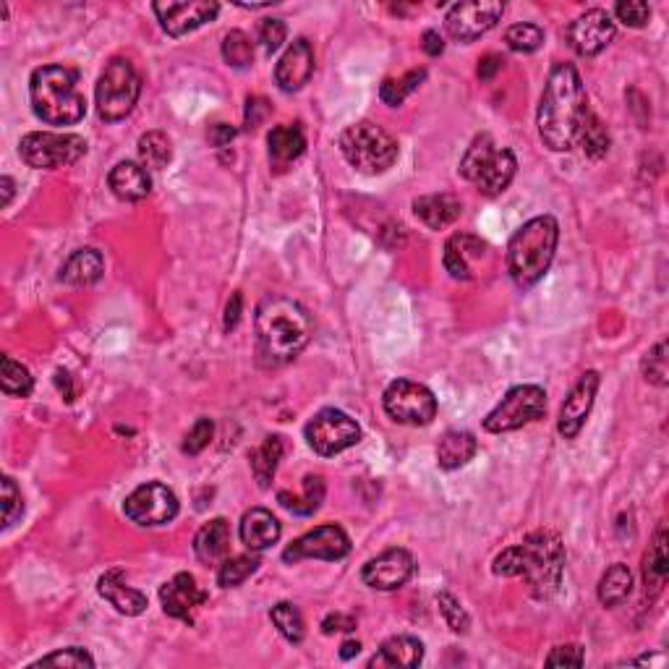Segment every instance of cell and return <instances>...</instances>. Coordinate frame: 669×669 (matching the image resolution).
Masks as SVG:
<instances>
[{
    "label": "cell",
    "instance_id": "f5cc1de1",
    "mask_svg": "<svg viewBox=\"0 0 669 669\" xmlns=\"http://www.w3.org/2000/svg\"><path fill=\"white\" fill-rule=\"evenodd\" d=\"M586 662V654L578 643H568V646H557L552 649V654L547 656V667H583Z\"/></svg>",
    "mask_w": 669,
    "mask_h": 669
},
{
    "label": "cell",
    "instance_id": "8992f818",
    "mask_svg": "<svg viewBox=\"0 0 669 669\" xmlns=\"http://www.w3.org/2000/svg\"><path fill=\"white\" fill-rule=\"evenodd\" d=\"M340 152L364 176H379L398 160V142L372 121L353 123L340 136Z\"/></svg>",
    "mask_w": 669,
    "mask_h": 669
},
{
    "label": "cell",
    "instance_id": "be15d7a7",
    "mask_svg": "<svg viewBox=\"0 0 669 669\" xmlns=\"http://www.w3.org/2000/svg\"><path fill=\"white\" fill-rule=\"evenodd\" d=\"M359 651H361L359 641H345L343 646H340V656H343V659H353V656L359 654Z\"/></svg>",
    "mask_w": 669,
    "mask_h": 669
},
{
    "label": "cell",
    "instance_id": "83f0119b",
    "mask_svg": "<svg viewBox=\"0 0 669 669\" xmlns=\"http://www.w3.org/2000/svg\"><path fill=\"white\" fill-rule=\"evenodd\" d=\"M102 272H105V259H102L100 251L79 249L63 262L61 280L66 285L84 288V285H95L102 278Z\"/></svg>",
    "mask_w": 669,
    "mask_h": 669
},
{
    "label": "cell",
    "instance_id": "94428289",
    "mask_svg": "<svg viewBox=\"0 0 669 669\" xmlns=\"http://www.w3.org/2000/svg\"><path fill=\"white\" fill-rule=\"evenodd\" d=\"M55 385H58V390L61 392H66V400H74V390H71V374L68 372L55 374Z\"/></svg>",
    "mask_w": 669,
    "mask_h": 669
},
{
    "label": "cell",
    "instance_id": "e575fe53",
    "mask_svg": "<svg viewBox=\"0 0 669 669\" xmlns=\"http://www.w3.org/2000/svg\"><path fill=\"white\" fill-rule=\"evenodd\" d=\"M325 500V479L322 476H306L304 479V494L278 492V502L293 515H314Z\"/></svg>",
    "mask_w": 669,
    "mask_h": 669
},
{
    "label": "cell",
    "instance_id": "6125c7cd",
    "mask_svg": "<svg viewBox=\"0 0 669 669\" xmlns=\"http://www.w3.org/2000/svg\"><path fill=\"white\" fill-rule=\"evenodd\" d=\"M0 186H3V207L11 204V196H14V178L3 176L0 178Z\"/></svg>",
    "mask_w": 669,
    "mask_h": 669
},
{
    "label": "cell",
    "instance_id": "f6af8a7d",
    "mask_svg": "<svg viewBox=\"0 0 669 669\" xmlns=\"http://www.w3.org/2000/svg\"><path fill=\"white\" fill-rule=\"evenodd\" d=\"M32 667H71V669L89 667L92 669L95 667V659H92L89 651L79 649V646H71V649H63V651H55V654L42 656V659H37Z\"/></svg>",
    "mask_w": 669,
    "mask_h": 669
},
{
    "label": "cell",
    "instance_id": "9f6ffc18",
    "mask_svg": "<svg viewBox=\"0 0 669 669\" xmlns=\"http://www.w3.org/2000/svg\"><path fill=\"white\" fill-rule=\"evenodd\" d=\"M502 66H505V58H502V55H494V53L484 55V58L479 61V79L481 82H492L494 76L502 71Z\"/></svg>",
    "mask_w": 669,
    "mask_h": 669
},
{
    "label": "cell",
    "instance_id": "c3c4849f",
    "mask_svg": "<svg viewBox=\"0 0 669 669\" xmlns=\"http://www.w3.org/2000/svg\"><path fill=\"white\" fill-rule=\"evenodd\" d=\"M615 16L625 24V27L641 29L649 24L651 19V6L643 3V0H622L615 6Z\"/></svg>",
    "mask_w": 669,
    "mask_h": 669
},
{
    "label": "cell",
    "instance_id": "30bf717a",
    "mask_svg": "<svg viewBox=\"0 0 669 669\" xmlns=\"http://www.w3.org/2000/svg\"><path fill=\"white\" fill-rule=\"evenodd\" d=\"M304 432L311 450L322 458L340 455L361 440V426L338 408H322L314 413Z\"/></svg>",
    "mask_w": 669,
    "mask_h": 669
},
{
    "label": "cell",
    "instance_id": "836d02e7",
    "mask_svg": "<svg viewBox=\"0 0 669 669\" xmlns=\"http://www.w3.org/2000/svg\"><path fill=\"white\" fill-rule=\"evenodd\" d=\"M630 591H633V573H630L625 562H615L602 575L599 588H596V596H599V602L604 607H620L630 596Z\"/></svg>",
    "mask_w": 669,
    "mask_h": 669
},
{
    "label": "cell",
    "instance_id": "52a82bcc",
    "mask_svg": "<svg viewBox=\"0 0 669 669\" xmlns=\"http://www.w3.org/2000/svg\"><path fill=\"white\" fill-rule=\"evenodd\" d=\"M139 95H142V76L136 74L134 63L126 58H113L97 79V115L105 123L123 121L136 108Z\"/></svg>",
    "mask_w": 669,
    "mask_h": 669
},
{
    "label": "cell",
    "instance_id": "277c9868",
    "mask_svg": "<svg viewBox=\"0 0 669 669\" xmlns=\"http://www.w3.org/2000/svg\"><path fill=\"white\" fill-rule=\"evenodd\" d=\"M557 244H560V225L552 215L531 217L528 223L515 230L507 244V272L518 288H534L552 267Z\"/></svg>",
    "mask_w": 669,
    "mask_h": 669
},
{
    "label": "cell",
    "instance_id": "d4e9b609",
    "mask_svg": "<svg viewBox=\"0 0 669 669\" xmlns=\"http://www.w3.org/2000/svg\"><path fill=\"white\" fill-rule=\"evenodd\" d=\"M460 212H463V204L453 194H426L413 202V215L432 230L450 228L460 217Z\"/></svg>",
    "mask_w": 669,
    "mask_h": 669
},
{
    "label": "cell",
    "instance_id": "5b68a950",
    "mask_svg": "<svg viewBox=\"0 0 669 669\" xmlns=\"http://www.w3.org/2000/svg\"><path fill=\"white\" fill-rule=\"evenodd\" d=\"M34 115L48 126H74L87 115L79 92V71L68 66H42L29 79Z\"/></svg>",
    "mask_w": 669,
    "mask_h": 669
},
{
    "label": "cell",
    "instance_id": "1f68e13d",
    "mask_svg": "<svg viewBox=\"0 0 669 669\" xmlns=\"http://www.w3.org/2000/svg\"><path fill=\"white\" fill-rule=\"evenodd\" d=\"M283 453H285L283 437H280V434H272V437H267V440H264L262 445H259L257 450L249 455L251 474H254V479H257V484L262 489L270 487L275 474H278V466H280V460H283Z\"/></svg>",
    "mask_w": 669,
    "mask_h": 669
},
{
    "label": "cell",
    "instance_id": "ba28073f",
    "mask_svg": "<svg viewBox=\"0 0 669 669\" xmlns=\"http://www.w3.org/2000/svg\"><path fill=\"white\" fill-rule=\"evenodd\" d=\"M21 160L34 170L66 168L87 155V142L79 134H50L32 131L19 142Z\"/></svg>",
    "mask_w": 669,
    "mask_h": 669
},
{
    "label": "cell",
    "instance_id": "6da1fadb",
    "mask_svg": "<svg viewBox=\"0 0 669 669\" xmlns=\"http://www.w3.org/2000/svg\"><path fill=\"white\" fill-rule=\"evenodd\" d=\"M588 113L586 89L573 63H555L544 84L536 113V126L544 147L552 152H570L578 139L583 115Z\"/></svg>",
    "mask_w": 669,
    "mask_h": 669
},
{
    "label": "cell",
    "instance_id": "cb8c5ba5",
    "mask_svg": "<svg viewBox=\"0 0 669 669\" xmlns=\"http://www.w3.org/2000/svg\"><path fill=\"white\" fill-rule=\"evenodd\" d=\"M487 254V244L481 238L471 236V233H455L445 244V270L450 272V278L455 280H471V259H481Z\"/></svg>",
    "mask_w": 669,
    "mask_h": 669
},
{
    "label": "cell",
    "instance_id": "9c48e42d",
    "mask_svg": "<svg viewBox=\"0 0 669 669\" xmlns=\"http://www.w3.org/2000/svg\"><path fill=\"white\" fill-rule=\"evenodd\" d=\"M544 413H547V392L539 385H518L507 390L505 398L484 419V429L492 434L515 432L526 424L544 419Z\"/></svg>",
    "mask_w": 669,
    "mask_h": 669
},
{
    "label": "cell",
    "instance_id": "7402d4cb",
    "mask_svg": "<svg viewBox=\"0 0 669 669\" xmlns=\"http://www.w3.org/2000/svg\"><path fill=\"white\" fill-rule=\"evenodd\" d=\"M97 594H100L115 612H121V615L126 617L142 615L144 609H147V596H144L142 591H136V588L123 583V570H108V573L102 575L100 581H97Z\"/></svg>",
    "mask_w": 669,
    "mask_h": 669
},
{
    "label": "cell",
    "instance_id": "8d00e7d4",
    "mask_svg": "<svg viewBox=\"0 0 669 669\" xmlns=\"http://www.w3.org/2000/svg\"><path fill=\"white\" fill-rule=\"evenodd\" d=\"M170 157H173V147H170V139L163 131H147L139 139V160L147 170L168 168Z\"/></svg>",
    "mask_w": 669,
    "mask_h": 669
},
{
    "label": "cell",
    "instance_id": "91938a15",
    "mask_svg": "<svg viewBox=\"0 0 669 669\" xmlns=\"http://www.w3.org/2000/svg\"><path fill=\"white\" fill-rule=\"evenodd\" d=\"M421 48H424L426 55H432V58L442 55V50H445V42H442L440 32H434V29L424 32V42H421Z\"/></svg>",
    "mask_w": 669,
    "mask_h": 669
},
{
    "label": "cell",
    "instance_id": "5bb4252c",
    "mask_svg": "<svg viewBox=\"0 0 669 669\" xmlns=\"http://www.w3.org/2000/svg\"><path fill=\"white\" fill-rule=\"evenodd\" d=\"M351 552V539L345 534L343 528L335 526V523H325V526H317L309 534L298 536L296 541H291L283 552L285 562H301V560H343L345 555Z\"/></svg>",
    "mask_w": 669,
    "mask_h": 669
},
{
    "label": "cell",
    "instance_id": "7dc6e473",
    "mask_svg": "<svg viewBox=\"0 0 669 669\" xmlns=\"http://www.w3.org/2000/svg\"><path fill=\"white\" fill-rule=\"evenodd\" d=\"M437 604H440L442 617H445V622L450 625L453 633H468V628H471V617H468L466 609L460 607V602L453 594L442 591V594L437 596Z\"/></svg>",
    "mask_w": 669,
    "mask_h": 669
},
{
    "label": "cell",
    "instance_id": "680465c9",
    "mask_svg": "<svg viewBox=\"0 0 669 669\" xmlns=\"http://www.w3.org/2000/svg\"><path fill=\"white\" fill-rule=\"evenodd\" d=\"M238 131L233 129V126H228V123H215L210 129V144L212 147H225V144H230L233 139H236Z\"/></svg>",
    "mask_w": 669,
    "mask_h": 669
},
{
    "label": "cell",
    "instance_id": "ffe728a7",
    "mask_svg": "<svg viewBox=\"0 0 669 669\" xmlns=\"http://www.w3.org/2000/svg\"><path fill=\"white\" fill-rule=\"evenodd\" d=\"M311 74H314V48L306 37H298L275 66V82L283 92H298L309 84Z\"/></svg>",
    "mask_w": 669,
    "mask_h": 669
},
{
    "label": "cell",
    "instance_id": "ac0fdd59",
    "mask_svg": "<svg viewBox=\"0 0 669 669\" xmlns=\"http://www.w3.org/2000/svg\"><path fill=\"white\" fill-rule=\"evenodd\" d=\"M599 385H602V377L594 369L581 374V379L573 385V390H570V395L565 398V403L560 408V419H557V432L565 440H575L578 432L583 429L588 413L594 408V398L596 392H599Z\"/></svg>",
    "mask_w": 669,
    "mask_h": 669
},
{
    "label": "cell",
    "instance_id": "d590c367",
    "mask_svg": "<svg viewBox=\"0 0 669 669\" xmlns=\"http://www.w3.org/2000/svg\"><path fill=\"white\" fill-rule=\"evenodd\" d=\"M575 142H581L583 152H586L591 160H602V157L609 152L612 139H609L607 126L588 110V113L583 115L581 129H578V139H575Z\"/></svg>",
    "mask_w": 669,
    "mask_h": 669
},
{
    "label": "cell",
    "instance_id": "f546056e",
    "mask_svg": "<svg viewBox=\"0 0 669 669\" xmlns=\"http://www.w3.org/2000/svg\"><path fill=\"white\" fill-rule=\"evenodd\" d=\"M479 450V442L466 429H450L442 434L440 445H437V463L445 471H455V468L466 466L468 460L474 458Z\"/></svg>",
    "mask_w": 669,
    "mask_h": 669
},
{
    "label": "cell",
    "instance_id": "44dd1931",
    "mask_svg": "<svg viewBox=\"0 0 669 669\" xmlns=\"http://www.w3.org/2000/svg\"><path fill=\"white\" fill-rule=\"evenodd\" d=\"M280 534H283V526L264 507H251L249 513H244V518H241V526H238V536H241V541L251 552L270 549L272 544H278Z\"/></svg>",
    "mask_w": 669,
    "mask_h": 669
},
{
    "label": "cell",
    "instance_id": "603a6c76",
    "mask_svg": "<svg viewBox=\"0 0 669 669\" xmlns=\"http://www.w3.org/2000/svg\"><path fill=\"white\" fill-rule=\"evenodd\" d=\"M110 191H113L121 202H142L147 199L149 191H152V178H149V170L142 163H134V160H123V163L115 165L108 176Z\"/></svg>",
    "mask_w": 669,
    "mask_h": 669
},
{
    "label": "cell",
    "instance_id": "484cf974",
    "mask_svg": "<svg viewBox=\"0 0 669 669\" xmlns=\"http://www.w3.org/2000/svg\"><path fill=\"white\" fill-rule=\"evenodd\" d=\"M267 147H270V160L275 168H285L291 165L293 160L304 155L306 149V136L301 123H283V126H275L267 136Z\"/></svg>",
    "mask_w": 669,
    "mask_h": 669
},
{
    "label": "cell",
    "instance_id": "9a60e30c",
    "mask_svg": "<svg viewBox=\"0 0 669 669\" xmlns=\"http://www.w3.org/2000/svg\"><path fill=\"white\" fill-rule=\"evenodd\" d=\"M152 11L160 19V27L170 37H183L204 27L207 21H215L220 14V6L215 0H168V3H155Z\"/></svg>",
    "mask_w": 669,
    "mask_h": 669
},
{
    "label": "cell",
    "instance_id": "8fae6325",
    "mask_svg": "<svg viewBox=\"0 0 669 669\" xmlns=\"http://www.w3.org/2000/svg\"><path fill=\"white\" fill-rule=\"evenodd\" d=\"M382 406L392 421L406 426H429L437 416L434 392L413 379H395L385 390Z\"/></svg>",
    "mask_w": 669,
    "mask_h": 669
},
{
    "label": "cell",
    "instance_id": "60d3db41",
    "mask_svg": "<svg viewBox=\"0 0 669 669\" xmlns=\"http://www.w3.org/2000/svg\"><path fill=\"white\" fill-rule=\"evenodd\" d=\"M424 79H426L424 68H419V71H408V74L400 76V79H385L382 87H379V100L385 102V105H390V108H398V105H403V100H406L411 92H416V89L421 87Z\"/></svg>",
    "mask_w": 669,
    "mask_h": 669
},
{
    "label": "cell",
    "instance_id": "f35d334b",
    "mask_svg": "<svg viewBox=\"0 0 669 669\" xmlns=\"http://www.w3.org/2000/svg\"><path fill=\"white\" fill-rule=\"evenodd\" d=\"M272 625L280 630V636L285 638L288 643H301L306 636V625H304V615H301V609L291 602H280L272 607L270 612Z\"/></svg>",
    "mask_w": 669,
    "mask_h": 669
},
{
    "label": "cell",
    "instance_id": "db71d44e",
    "mask_svg": "<svg viewBox=\"0 0 669 669\" xmlns=\"http://www.w3.org/2000/svg\"><path fill=\"white\" fill-rule=\"evenodd\" d=\"M270 115V102L264 100V97H249L246 100V113H244V123L246 129H259L262 121Z\"/></svg>",
    "mask_w": 669,
    "mask_h": 669
},
{
    "label": "cell",
    "instance_id": "681fc988",
    "mask_svg": "<svg viewBox=\"0 0 669 669\" xmlns=\"http://www.w3.org/2000/svg\"><path fill=\"white\" fill-rule=\"evenodd\" d=\"M24 513V497L11 476H3V528H11Z\"/></svg>",
    "mask_w": 669,
    "mask_h": 669
},
{
    "label": "cell",
    "instance_id": "b9f144b4",
    "mask_svg": "<svg viewBox=\"0 0 669 669\" xmlns=\"http://www.w3.org/2000/svg\"><path fill=\"white\" fill-rule=\"evenodd\" d=\"M259 565H262V562H259V557H254V555L228 557V560L220 565V570H217V586H223V588L241 586L246 578H251V575L257 573Z\"/></svg>",
    "mask_w": 669,
    "mask_h": 669
},
{
    "label": "cell",
    "instance_id": "74e56055",
    "mask_svg": "<svg viewBox=\"0 0 669 669\" xmlns=\"http://www.w3.org/2000/svg\"><path fill=\"white\" fill-rule=\"evenodd\" d=\"M0 385L6 395H14V398H27L34 390V377L29 374V369L24 364H19L11 356H3L0 361Z\"/></svg>",
    "mask_w": 669,
    "mask_h": 669
},
{
    "label": "cell",
    "instance_id": "4fadbf2b",
    "mask_svg": "<svg viewBox=\"0 0 669 669\" xmlns=\"http://www.w3.org/2000/svg\"><path fill=\"white\" fill-rule=\"evenodd\" d=\"M505 14V3L500 0H471V3H455L445 16L447 34L458 42H474L497 27V21Z\"/></svg>",
    "mask_w": 669,
    "mask_h": 669
},
{
    "label": "cell",
    "instance_id": "d6986e66",
    "mask_svg": "<svg viewBox=\"0 0 669 669\" xmlns=\"http://www.w3.org/2000/svg\"><path fill=\"white\" fill-rule=\"evenodd\" d=\"M210 596L204 591L191 573H178L160 588V602L165 615L176 617L183 622H194V609L202 607Z\"/></svg>",
    "mask_w": 669,
    "mask_h": 669
},
{
    "label": "cell",
    "instance_id": "816d5d0a",
    "mask_svg": "<svg viewBox=\"0 0 669 669\" xmlns=\"http://www.w3.org/2000/svg\"><path fill=\"white\" fill-rule=\"evenodd\" d=\"M212 434H215V424H212V419H199L194 426H191V432L186 434V440H183V453L199 455L204 447L212 442Z\"/></svg>",
    "mask_w": 669,
    "mask_h": 669
},
{
    "label": "cell",
    "instance_id": "ab89813d",
    "mask_svg": "<svg viewBox=\"0 0 669 669\" xmlns=\"http://www.w3.org/2000/svg\"><path fill=\"white\" fill-rule=\"evenodd\" d=\"M494 155V142L489 134H479L471 142V147L466 149V155L460 160V176L466 178V181L476 183V178L481 176V170L487 168V163L492 160Z\"/></svg>",
    "mask_w": 669,
    "mask_h": 669
},
{
    "label": "cell",
    "instance_id": "7a4b0ae2",
    "mask_svg": "<svg viewBox=\"0 0 669 669\" xmlns=\"http://www.w3.org/2000/svg\"><path fill=\"white\" fill-rule=\"evenodd\" d=\"M494 575L523 578L536 599H549L560 591L565 573V547L552 531H534L521 544L502 549L494 557Z\"/></svg>",
    "mask_w": 669,
    "mask_h": 669
},
{
    "label": "cell",
    "instance_id": "7bdbcfd3",
    "mask_svg": "<svg viewBox=\"0 0 669 669\" xmlns=\"http://www.w3.org/2000/svg\"><path fill=\"white\" fill-rule=\"evenodd\" d=\"M223 58L228 66L246 68L254 61V45H251L249 34L241 29H233L223 37Z\"/></svg>",
    "mask_w": 669,
    "mask_h": 669
},
{
    "label": "cell",
    "instance_id": "4dcf8cb0",
    "mask_svg": "<svg viewBox=\"0 0 669 669\" xmlns=\"http://www.w3.org/2000/svg\"><path fill=\"white\" fill-rule=\"evenodd\" d=\"M669 573V557H667V528L659 526L651 541L649 552L643 555V581H646V591L651 588V596L659 594L667 581Z\"/></svg>",
    "mask_w": 669,
    "mask_h": 669
},
{
    "label": "cell",
    "instance_id": "f1b7e54d",
    "mask_svg": "<svg viewBox=\"0 0 669 669\" xmlns=\"http://www.w3.org/2000/svg\"><path fill=\"white\" fill-rule=\"evenodd\" d=\"M421 659H424V643L419 638L395 636L382 643L369 667H419Z\"/></svg>",
    "mask_w": 669,
    "mask_h": 669
},
{
    "label": "cell",
    "instance_id": "ee69618b",
    "mask_svg": "<svg viewBox=\"0 0 669 669\" xmlns=\"http://www.w3.org/2000/svg\"><path fill=\"white\" fill-rule=\"evenodd\" d=\"M505 42L515 53H536L544 45V29L536 24H513L505 32Z\"/></svg>",
    "mask_w": 669,
    "mask_h": 669
},
{
    "label": "cell",
    "instance_id": "4316f807",
    "mask_svg": "<svg viewBox=\"0 0 669 669\" xmlns=\"http://www.w3.org/2000/svg\"><path fill=\"white\" fill-rule=\"evenodd\" d=\"M515 170H518V160H515L513 152L510 149H494L492 160L476 178V189L484 196H500L513 183Z\"/></svg>",
    "mask_w": 669,
    "mask_h": 669
},
{
    "label": "cell",
    "instance_id": "11a10c76",
    "mask_svg": "<svg viewBox=\"0 0 669 669\" xmlns=\"http://www.w3.org/2000/svg\"><path fill=\"white\" fill-rule=\"evenodd\" d=\"M322 630H325L327 636H332V633H351V630H356V620H353L351 615H340V612H335V615L325 617Z\"/></svg>",
    "mask_w": 669,
    "mask_h": 669
},
{
    "label": "cell",
    "instance_id": "f907efd6",
    "mask_svg": "<svg viewBox=\"0 0 669 669\" xmlns=\"http://www.w3.org/2000/svg\"><path fill=\"white\" fill-rule=\"evenodd\" d=\"M285 37H288V27L283 19H264L259 27V42H262L264 53L272 55L283 48Z\"/></svg>",
    "mask_w": 669,
    "mask_h": 669
},
{
    "label": "cell",
    "instance_id": "6f0895ef",
    "mask_svg": "<svg viewBox=\"0 0 669 669\" xmlns=\"http://www.w3.org/2000/svg\"><path fill=\"white\" fill-rule=\"evenodd\" d=\"M241 309H244V298H241V293H233L228 301V306H225V330H236L238 322H241Z\"/></svg>",
    "mask_w": 669,
    "mask_h": 669
},
{
    "label": "cell",
    "instance_id": "2e32d148",
    "mask_svg": "<svg viewBox=\"0 0 669 669\" xmlns=\"http://www.w3.org/2000/svg\"><path fill=\"white\" fill-rule=\"evenodd\" d=\"M413 573H416V560L411 552L403 547H390L366 562L361 570V581L377 591H395L406 586Z\"/></svg>",
    "mask_w": 669,
    "mask_h": 669
},
{
    "label": "cell",
    "instance_id": "bcb514c9",
    "mask_svg": "<svg viewBox=\"0 0 669 669\" xmlns=\"http://www.w3.org/2000/svg\"><path fill=\"white\" fill-rule=\"evenodd\" d=\"M643 377L649 379L651 385L664 387L667 385L669 369H667V340H659L643 359Z\"/></svg>",
    "mask_w": 669,
    "mask_h": 669
},
{
    "label": "cell",
    "instance_id": "7c38bea8",
    "mask_svg": "<svg viewBox=\"0 0 669 669\" xmlns=\"http://www.w3.org/2000/svg\"><path fill=\"white\" fill-rule=\"evenodd\" d=\"M123 513L131 523L142 528L168 526L178 515V497L160 481H147L126 497Z\"/></svg>",
    "mask_w": 669,
    "mask_h": 669
},
{
    "label": "cell",
    "instance_id": "d6a6232c",
    "mask_svg": "<svg viewBox=\"0 0 669 669\" xmlns=\"http://www.w3.org/2000/svg\"><path fill=\"white\" fill-rule=\"evenodd\" d=\"M228 544H230V531L228 521L225 518H215V521L204 523L199 528V534L194 539V552L202 562H217L228 555Z\"/></svg>",
    "mask_w": 669,
    "mask_h": 669
},
{
    "label": "cell",
    "instance_id": "3957f363",
    "mask_svg": "<svg viewBox=\"0 0 669 669\" xmlns=\"http://www.w3.org/2000/svg\"><path fill=\"white\" fill-rule=\"evenodd\" d=\"M259 353L267 364H288L311 340V319L301 304L285 296H267L254 317Z\"/></svg>",
    "mask_w": 669,
    "mask_h": 669
},
{
    "label": "cell",
    "instance_id": "e0dca14e",
    "mask_svg": "<svg viewBox=\"0 0 669 669\" xmlns=\"http://www.w3.org/2000/svg\"><path fill=\"white\" fill-rule=\"evenodd\" d=\"M617 27L615 19L604 8H591L586 14H581L568 27V42L570 48L583 58H594L602 53L609 42L615 40Z\"/></svg>",
    "mask_w": 669,
    "mask_h": 669
}]
</instances>
